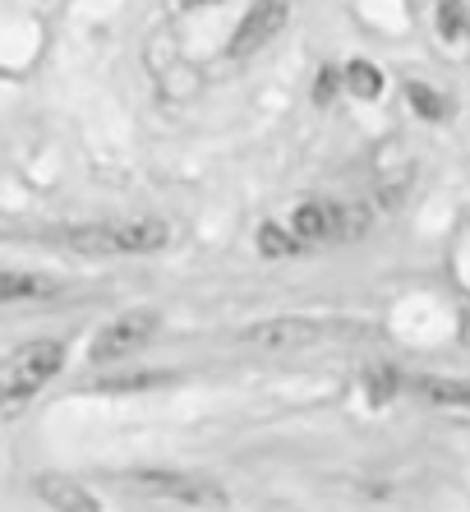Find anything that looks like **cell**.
I'll return each instance as SVG.
<instances>
[{
    "label": "cell",
    "instance_id": "e0dca14e",
    "mask_svg": "<svg viewBox=\"0 0 470 512\" xmlns=\"http://www.w3.org/2000/svg\"><path fill=\"white\" fill-rule=\"evenodd\" d=\"M332 93H337V74L323 70V74H318V93H314V97H318V102H328Z\"/></svg>",
    "mask_w": 470,
    "mask_h": 512
},
{
    "label": "cell",
    "instance_id": "2e32d148",
    "mask_svg": "<svg viewBox=\"0 0 470 512\" xmlns=\"http://www.w3.org/2000/svg\"><path fill=\"white\" fill-rule=\"evenodd\" d=\"M406 97H411V107L420 111L424 120H443L447 116V102L429 84H406Z\"/></svg>",
    "mask_w": 470,
    "mask_h": 512
},
{
    "label": "cell",
    "instance_id": "ac0fdd59",
    "mask_svg": "<svg viewBox=\"0 0 470 512\" xmlns=\"http://www.w3.org/2000/svg\"><path fill=\"white\" fill-rule=\"evenodd\" d=\"M457 333H461V342L470 346V310H461V323H457Z\"/></svg>",
    "mask_w": 470,
    "mask_h": 512
},
{
    "label": "cell",
    "instance_id": "8992f818",
    "mask_svg": "<svg viewBox=\"0 0 470 512\" xmlns=\"http://www.w3.org/2000/svg\"><path fill=\"white\" fill-rule=\"evenodd\" d=\"M286 14H291L286 0H254V10L240 19V28H235V37H231V56L245 60V56H254V51H263L272 37L286 28Z\"/></svg>",
    "mask_w": 470,
    "mask_h": 512
},
{
    "label": "cell",
    "instance_id": "9a60e30c",
    "mask_svg": "<svg viewBox=\"0 0 470 512\" xmlns=\"http://www.w3.org/2000/svg\"><path fill=\"white\" fill-rule=\"evenodd\" d=\"M438 33H443L447 42L466 37V5H461V0H438Z\"/></svg>",
    "mask_w": 470,
    "mask_h": 512
},
{
    "label": "cell",
    "instance_id": "30bf717a",
    "mask_svg": "<svg viewBox=\"0 0 470 512\" xmlns=\"http://www.w3.org/2000/svg\"><path fill=\"white\" fill-rule=\"evenodd\" d=\"M360 388H365L369 406H388L392 397L401 393V374L392 370V365H369V370L360 374Z\"/></svg>",
    "mask_w": 470,
    "mask_h": 512
},
{
    "label": "cell",
    "instance_id": "52a82bcc",
    "mask_svg": "<svg viewBox=\"0 0 470 512\" xmlns=\"http://www.w3.org/2000/svg\"><path fill=\"white\" fill-rule=\"evenodd\" d=\"M323 337L314 319H263L254 328L240 333L245 346H259V351H300V346H314Z\"/></svg>",
    "mask_w": 470,
    "mask_h": 512
},
{
    "label": "cell",
    "instance_id": "7c38bea8",
    "mask_svg": "<svg viewBox=\"0 0 470 512\" xmlns=\"http://www.w3.org/2000/svg\"><path fill=\"white\" fill-rule=\"evenodd\" d=\"M346 88H351L355 97L374 102V97L383 93V70H378V65H369V60H351V65H346Z\"/></svg>",
    "mask_w": 470,
    "mask_h": 512
},
{
    "label": "cell",
    "instance_id": "5bb4252c",
    "mask_svg": "<svg viewBox=\"0 0 470 512\" xmlns=\"http://www.w3.org/2000/svg\"><path fill=\"white\" fill-rule=\"evenodd\" d=\"M259 250L268 254V259H286V254H295L300 250V240L291 236V231H282V227H259Z\"/></svg>",
    "mask_w": 470,
    "mask_h": 512
},
{
    "label": "cell",
    "instance_id": "6da1fadb",
    "mask_svg": "<svg viewBox=\"0 0 470 512\" xmlns=\"http://www.w3.org/2000/svg\"><path fill=\"white\" fill-rule=\"evenodd\" d=\"M60 370H65V342L60 337H37V342L19 346L0 365V420L19 416Z\"/></svg>",
    "mask_w": 470,
    "mask_h": 512
},
{
    "label": "cell",
    "instance_id": "d6986e66",
    "mask_svg": "<svg viewBox=\"0 0 470 512\" xmlns=\"http://www.w3.org/2000/svg\"><path fill=\"white\" fill-rule=\"evenodd\" d=\"M185 10H199V5H217V0H180Z\"/></svg>",
    "mask_w": 470,
    "mask_h": 512
},
{
    "label": "cell",
    "instance_id": "ba28073f",
    "mask_svg": "<svg viewBox=\"0 0 470 512\" xmlns=\"http://www.w3.org/2000/svg\"><path fill=\"white\" fill-rule=\"evenodd\" d=\"M33 494L42 503H47L51 512H102V503H97V494L83 480L74 476H60V471H42V476H33Z\"/></svg>",
    "mask_w": 470,
    "mask_h": 512
},
{
    "label": "cell",
    "instance_id": "4fadbf2b",
    "mask_svg": "<svg viewBox=\"0 0 470 512\" xmlns=\"http://www.w3.org/2000/svg\"><path fill=\"white\" fill-rule=\"evenodd\" d=\"M176 374H120V379H102L97 388L102 393H139V388H162V383H171Z\"/></svg>",
    "mask_w": 470,
    "mask_h": 512
},
{
    "label": "cell",
    "instance_id": "5b68a950",
    "mask_svg": "<svg viewBox=\"0 0 470 512\" xmlns=\"http://www.w3.org/2000/svg\"><path fill=\"white\" fill-rule=\"evenodd\" d=\"M157 333V314L148 310H130V314H116V319L97 328L93 346H88V360H120V356H134L139 346H148V337Z\"/></svg>",
    "mask_w": 470,
    "mask_h": 512
},
{
    "label": "cell",
    "instance_id": "3957f363",
    "mask_svg": "<svg viewBox=\"0 0 470 512\" xmlns=\"http://www.w3.org/2000/svg\"><path fill=\"white\" fill-rule=\"evenodd\" d=\"M374 222L365 203H328V199H309L295 208L291 217V236L300 245H323V240H360Z\"/></svg>",
    "mask_w": 470,
    "mask_h": 512
},
{
    "label": "cell",
    "instance_id": "7a4b0ae2",
    "mask_svg": "<svg viewBox=\"0 0 470 512\" xmlns=\"http://www.w3.org/2000/svg\"><path fill=\"white\" fill-rule=\"evenodd\" d=\"M171 240V227L166 222H93V227H74L65 231V245L74 254H93V259H106V254H153Z\"/></svg>",
    "mask_w": 470,
    "mask_h": 512
},
{
    "label": "cell",
    "instance_id": "9c48e42d",
    "mask_svg": "<svg viewBox=\"0 0 470 512\" xmlns=\"http://www.w3.org/2000/svg\"><path fill=\"white\" fill-rule=\"evenodd\" d=\"M415 393L434 406L470 411V379H438V374H424V379H415Z\"/></svg>",
    "mask_w": 470,
    "mask_h": 512
},
{
    "label": "cell",
    "instance_id": "8fae6325",
    "mask_svg": "<svg viewBox=\"0 0 470 512\" xmlns=\"http://www.w3.org/2000/svg\"><path fill=\"white\" fill-rule=\"evenodd\" d=\"M47 291V282L33 273H19V268H0V305H14V300H33Z\"/></svg>",
    "mask_w": 470,
    "mask_h": 512
},
{
    "label": "cell",
    "instance_id": "277c9868",
    "mask_svg": "<svg viewBox=\"0 0 470 512\" xmlns=\"http://www.w3.org/2000/svg\"><path fill=\"white\" fill-rule=\"evenodd\" d=\"M130 485L143 489L148 499H166V503H185V508H226V485L199 471H166V466H139L130 471Z\"/></svg>",
    "mask_w": 470,
    "mask_h": 512
}]
</instances>
